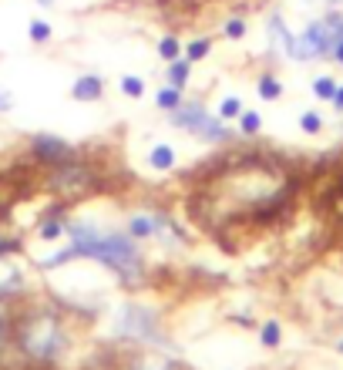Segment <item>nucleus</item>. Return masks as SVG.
<instances>
[{
  "instance_id": "nucleus-1",
  "label": "nucleus",
  "mask_w": 343,
  "mask_h": 370,
  "mask_svg": "<svg viewBox=\"0 0 343 370\" xmlns=\"http://www.w3.org/2000/svg\"><path fill=\"white\" fill-rule=\"evenodd\" d=\"M299 189L293 169L273 155H233L212 175L195 182L188 196L192 219L205 232H226L235 226H266L286 212Z\"/></svg>"
},
{
  "instance_id": "nucleus-2",
  "label": "nucleus",
  "mask_w": 343,
  "mask_h": 370,
  "mask_svg": "<svg viewBox=\"0 0 343 370\" xmlns=\"http://www.w3.org/2000/svg\"><path fill=\"white\" fill-rule=\"evenodd\" d=\"M11 340L17 343V350L34 364H54L67 350V330H64L61 317L51 313V310H34V313L17 317Z\"/></svg>"
},
{
  "instance_id": "nucleus-3",
  "label": "nucleus",
  "mask_w": 343,
  "mask_h": 370,
  "mask_svg": "<svg viewBox=\"0 0 343 370\" xmlns=\"http://www.w3.org/2000/svg\"><path fill=\"white\" fill-rule=\"evenodd\" d=\"M47 189L61 199V205H71V202L91 199L98 192H105L108 182L101 179V172L94 169L84 155L75 152L58 165H47Z\"/></svg>"
},
{
  "instance_id": "nucleus-4",
  "label": "nucleus",
  "mask_w": 343,
  "mask_h": 370,
  "mask_svg": "<svg viewBox=\"0 0 343 370\" xmlns=\"http://www.w3.org/2000/svg\"><path fill=\"white\" fill-rule=\"evenodd\" d=\"M172 125H175V128H186V132H195V135H202V139H209V141H226L229 139V132H226V128L205 111L202 101L179 105V108L172 111Z\"/></svg>"
},
{
  "instance_id": "nucleus-5",
  "label": "nucleus",
  "mask_w": 343,
  "mask_h": 370,
  "mask_svg": "<svg viewBox=\"0 0 343 370\" xmlns=\"http://www.w3.org/2000/svg\"><path fill=\"white\" fill-rule=\"evenodd\" d=\"M75 152H78V148H71L67 141L54 139V135H41V139L31 141V158L41 162V165H58L64 158H71Z\"/></svg>"
},
{
  "instance_id": "nucleus-6",
  "label": "nucleus",
  "mask_w": 343,
  "mask_h": 370,
  "mask_svg": "<svg viewBox=\"0 0 343 370\" xmlns=\"http://www.w3.org/2000/svg\"><path fill=\"white\" fill-rule=\"evenodd\" d=\"M71 94H75V101H98V98L105 94V81L98 75H81L78 81H75Z\"/></svg>"
},
{
  "instance_id": "nucleus-7",
  "label": "nucleus",
  "mask_w": 343,
  "mask_h": 370,
  "mask_svg": "<svg viewBox=\"0 0 343 370\" xmlns=\"http://www.w3.org/2000/svg\"><path fill=\"white\" fill-rule=\"evenodd\" d=\"M323 24H327V34H330V58L337 64H343V14H327L323 17Z\"/></svg>"
},
{
  "instance_id": "nucleus-8",
  "label": "nucleus",
  "mask_w": 343,
  "mask_h": 370,
  "mask_svg": "<svg viewBox=\"0 0 343 370\" xmlns=\"http://www.w3.org/2000/svg\"><path fill=\"white\" fill-rule=\"evenodd\" d=\"M188 75H192V61L188 58H175V61H169V84L172 88H186L188 84Z\"/></svg>"
},
{
  "instance_id": "nucleus-9",
  "label": "nucleus",
  "mask_w": 343,
  "mask_h": 370,
  "mask_svg": "<svg viewBox=\"0 0 343 370\" xmlns=\"http://www.w3.org/2000/svg\"><path fill=\"white\" fill-rule=\"evenodd\" d=\"M280 94H283L280 77H276V75H263V77H259V98H263V101H276Z\"/></svg>"
},
{
  "instance_id": "nucleus-10",
  "label": "nucleus",
  "mask_w": 343,
  "mask_h": 370,
  "mask_svg": "<svg viewBox=\"0 0 343 370\" xmlns=\"http://www.w3.org/2000/svg\"><path fill=\"white\" fill-rule=\"evenodd\" d=\"M209 51H212V37H199V41H188L186 58L195 64V61H202V58H209Z\"/></svg>"
},
{
  "instance_id": "nucleus-11",
  "label": "nucleus",
  "mask_w": 343,
  "mask_h": 370,
  "mask_svg": "<svg viewBox=\"0 0 343 370\" xmlns=\"http://www.w3.org/2000/svg\"><path fill=\"white\" fill-rule=\"evenodd\" d=\"M155 101H158V108H165V111H175L179 105H182V91L179 88H162V91L155 94Z\"/></svg>"
},
{
  "instance_id": "nucleus-12",
  "label": "nucleus",
  "mask_w": 343,
  "mask_h": 370,
  "mask_svg": "<svg viewBox=\"0 0 343 370\" xmlns=\"http://www.w3.org/2000/svg\"><path fill=\"white\" fill-rule=\"evenodd\" d=\"M148 162H152L155 169H172V165H175V152H172L169 145H155L152 155H148Z\"/></svg>"
},
{
  "instance_id": "nucleus-13",
  "label": "nucleus",
  "mask_w": 343,
  "mask_h": 370,
  "mask_svg": "<svg viewBox=\"0 0 343 370\" xmlns=\"http://www.w3.org/2000/svg\"><path fill=\"white\" fill-rule=\"evenodd\" d=\"M179 54H182V41H179V37H162V41H158V58H162V61H175V58H179Z\"/></svg>"
},
{
  "instance_id": "nucleus-14",
  "label": "nucleus",
  "mask_w": 343,
  "mask_h": 370,
  "mask_svg": "<svg viewBox=\"0 0 343 370\" xmlns=\"http://www.w3.org/2000/svg\"><path fill=\"white\" fill-rule=\"evenodd\" d=\"M313 94H316V98H320V101H333V94H337V81H333V77H316V81H313Z\"/></svg>"
},
{
  "instance_id": "nucleus-15",
  "label": "nucleus",
  "mask_w": 343,
  "mask_h": 370,
  "mask_svg": "<svg viewBox=\"0 0 343 370\" xmlns=\"http://www.w3.org/2000/svg\"><path fill=\"white\" fill-rule=\"evenodd\" d=\"M128 232H131L135 239H145V236H152V232H155V222H152L148 216H135L131 222H128Z\"/></svg>"
},
{
  "instance_id": "nucleus-16",
  "label": "nucleus",
  "mask_w": 343,
  "mask_h": 370,
  "mask_svg": "<svg viewBox=\"0 0 343 370\" xmlns=\"http://www.w3.org/2000/svg\"><path fill=\"white\" fill-rule=\"evenodd\" d=\"M27 34H31L34 44H47L54 31H51V24H47V20H31V24H27Z\"/></svg>"
},
{
  "instance_id": "nucleus-17",
  "label": "nucleus",
  "mask_w": 343,
  "mask_h": 370,
  "mask_svg": "<svg viewBox=\"0 0 343 370\" xmlns=\"http://www.w3.org/2000/svg\"><path fill=\"white\" fill-rule=\"evenodd\" d=\"M122 94H125V98H141V94H145V81L135 75H125L122 77Z\"/></svg>"
},
{
  "instance_id": "nucleus-18",
  "label": "nucleus",
  "mask_w": 343,
  "mask_h": 370,
  "mask_svg": "<svg viewBox=\"0 0 343 370\" xmlns=\"http://www.w3.org/2000/svg\"><path fill=\"white\" fill-rule=\"evenodd\" d=\"M239 115H242V101H239L235 94L219 105V118H226V122H233V118H239Z\"/></svg>"
},
{
  "instance_id": "nucleus-19",
  "label": "nucleus",
  "mask_w": 343,
  "mask_h": 370,
  "mask_svg": "<svg viewBox=\"0 0 343 370\" xmlns=\"http://www.w3.org/2000/svg\"><path fill=\"white\" fill-rule=\"evenodd\" d=\"M222 34H226L229 41L246 37V20H242V17H229V20H226V27H222Z\"/></svg>"
},
{
  "instance_id": "nucleus-20",
  "label": "nucleus",
  "mask_w": 343,
  "mask_h": 370,
  "mask_svg": "<svg viewBox=\"0 0 343 370\" xmlns=\"http://www.w3.org/2000/svg\"><path fill=\"white\" fill-rule=\"evenodd\" d=\"M239 128H242L246 135H256V132L263 128V118H259L256 111H242V115H239Z\"/></svg>"
},
{
  "instance_id": "nucleus-21",
  "label": "nucleus",
  "mask_w": 343,
  "mask_h": 370,
  "mask_svg": "<svg viewBox=\"0 0 343 370\" xmlns=\"http://www.w3.org/2000/svg\"><path fill=\"white\" fill-rule=\"evenodd\" d=\"M299 128H303V132H306V135H316V132H320V128H323V118H320V115H316V111H306V115H303V118H299Z\"/></svg>"
},
{
  "instance_id": "nucleus-22",
  "label": "nucleus",
  "mask_w": 343,
  "mask_h": 370,
  "mask_svg": "<svg viewBox=\"0 0 343 370\" xmlns=\"http://www.w3.org/2000/svg\"><path fill=\"white\" fill-rule=\"evenodd\" d=\"M263 343L266 347H276V343H280V324H266L263 326Z\"/></svg>"
},
{
  "instance_id": "nucleus-23",
  "label": "nucleus",
  "mask_w": 343,
  "mask_h": 370,
  "mask_svg": "<svg viewBox=\"0 0 343 370\" xmlns=\"http://www.w3.org/2000/svg\"><path fill=\"white\" fill-rule=\"evenodd\" d=\"M11 330H14V317H11L7 310H0V343L11 337Z\"/></svg>"
},
{
  "instance_id": "nucleus-24",
  "label": "nucleus",
  "mask_w": 343,
  "mask_h": 370,
  "mask_svg": "<svg viewBox=\"0 0 343 370\" xmlns=\"http://www.w3.org/2000/svg\"><path fill=\"white\" fill-rule=\"evenodd\" d=\"M333 108L343 111V84H337V94H333Z\"/></svg>"
},
{
  "instance_id": "nucleus-25",
  "label": "nucleus",
  "mask_w": 343,
  "mask_h": 370,
  "mask_svg": "<svg viewBox=\"0 0 343 370\" xmlns=\"http://www.w3.org/2000/svg\"><path fill=\"white\" fill-rule=\"evenodd\" d=\"M7 108H11V94L0 91V111H7Z\"/></svg>"
},
{
  "instance_id": "nucleus-26",
  "label": "nucleus",
  "mask_w": 343,
  "mask_h": 370,
  "mask_svg": "<svg viewBox=\"0 0 343 370\" xmlns=\"http://www.w3.org/2000/svg\"><path fill=\"white\" fill-rule=\"evenodd\" d=\"M162 370H186V367H182V364H165Z\"/></svg>"
},
{
  "instance_id": "nucleus-27",
  "label": "nucleus",
  "mask_w": 343,
  "mask_h": 370,
  "mask_svg": "<svg viewBox=\"0 0 343 370\" xmlns=\"http://www.w3.org/2000/svg\"><path fill=\"white\" fill-rule=\"evenodd\" d=\"M37 4H41V7H51V4H54V0H37Z\"/></svg>"
},
{
  "instance_id": "nucleus-28",
  "label": "nucleus",
  "mask_w": 343,
  "mask_h": 370,
  "mask_svg": "<svg viewBox=\"0 0 343 370\" xmlns=\"http://www.w3.org/2000/svg\"><path fill=\"white\" fill-rule=\"evenodd\" d=\"M37 370H47V364H37Z\"/></svg>"
},
{
  "instance_id": "nucleus-29",
  "label": "nucleus",
  "mask_w": 343,
  "mask_h": 370,
  "mask_svg": "<svg viewBox=\"0 0 343 370\" xmlns=\"http://www.w3.org/2000/svg\"><path fill=\"white\" fill-rule=\"evenodd\" d=\"M330 4H343V0H330Z\"/></svg>"
},
{
  "instance_id": "nucleus-30",
  "label": "nucleus",
  "mask_w": 343,
  "mask_h": 370,
  "mask_svg": "<svg viewBox=\"0 0 343 370\" xmlns=\"http://www.w3.org/2000/svg\"><path fill=\"white\" fill-rule=\"evenodd\" d=\"M340 350H343V343H340Z\"/></svg>"
}]
</instances>
